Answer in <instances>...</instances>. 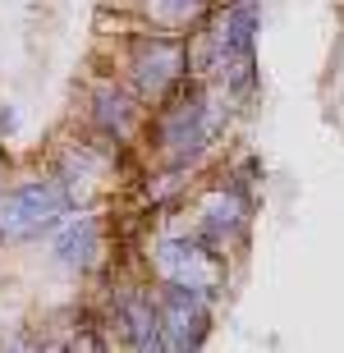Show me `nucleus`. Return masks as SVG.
Wrapping results in <instances>:
<instances>
[{
    "label": "nucleus",
    "instance_id": "obj_2",
    "mask_svg": "<svg viewBox=\"0 0 344 353\" xmlns=\"http://www.w3.org/2000/svg\"><path fill=\"white\" fill-rule=\"evenodd\" d=\"M212 138V105L202 92H193L188 101H174L165 115H161V152L174 161V165H188Z\"/></svg>",
    "mask_w": 344,
    "mask_h": 353
},
{
    "label": "nucleus",
    "instance_id": "obj_5",
    "mask_svg": "<svg viewBox=\"0 0 344 353\" xmlns=\"http://www.w3.org/2000/svg\"><path fill=\"white\" fill-rule=\"evenodd\" d=\"M156 307H161V321H165V340L170 349H188V344H202V330H207V294L188 285H174L165 280L156 294Z\"/></svg>",
    "mask_w": 344,
    "mask_h": 353
},
{
    "label": "nucleus",
    "instance_id": "obj_4",
    "mask_svg": "<svg viewBox=\"0 0 344 353\" xmlns=\"http://www.w3.org/2000/svg\"><path fill=\"white\" fill-rule=\"evenodd\" d=\"M252 37H257V10H252V0H239L225 14L221 32H216V41H221L216 65H221L225 83H234V88L252 83Z\"/></svg>",
    "mask_w": 344,
    "mask_h": 353
},
{
    "label": "nucleus",
    "instance_id": "obj_10",
    "mask_svg": "<svg viewBox=\"0 0 344 353\" xmlns=\"http://www.w3.org/2000/svg\"><path fill=\"white\" fill-rule=\"evenodd\" d=\"M147 14L165 28H188L202 14V0H147Z\"/></svg>",
    "mask_w": 344,
    "mask_h": 353
},
{
    "label": "nucleus",
    "instance_id": "obj_7",
    "mask_svg": "<svg viewBox=\"0 0 344 353\" xmlns=\"http://www.w3.org/2000/svg\"><path fill=\"white\" fill-rule=\"evenodd\" d=\"M115 321H119V330L129 335V344L133 349H170V340L161 335V307L152 299H119L115 303Z\"/></svg>",
    "mask_w": 344,
    "mask_h": 353
},
{
    "label": "nucleus",
    "instance_id": "obj_8",
    "mask_svg": "<svg viewBox=\"0 0 344 353\" xmlns=\"http://www.w3.org/2000/svg\"><path fill=\"white\" fill-rule=\"evenodd\" d=\"M92 115H97V129H101V133L124 138V133L133 129V119H138V105H133L129 92L101 88V92H97V101H92Z\"/></svg>",
    "mask_w": 344,
    "mask_h": 353
},
{
    "label": "nucleus",
    "instance_id": "obj_9",
    "mask_svg": "<svg viewBox=\"0 0 344 353\" xmlns=\"http://www.w3.org/2000/svg\"><path fill=\"white\" fill-rule=\"evenodd\" d=\"M97 234H101V225H97V216H83V221H74L65 230V234L55 239V257L65 266H88L97 257Z\"/></svg>",
    "mask_w": 344,
    "mask_h": 353
},
{
    "label": "nucleus",
    "instance_id": "obj_6",
    "mask_svg": "<svg viewBox=\"0 0 344 353\" xmlns=\"http://www.w3.org/2000/svg\"><path fill=\"white\" fill-rule=\"evenodd\" d=\"M156 262L165 271V280L188 285V289H198V294L212 299V248L202 239H170V243H161Z\"/></svg>",
    "mask_w": 344,
    "mask_h": 353
},
{
    "label": "nucleus",
    "instance_id": "obj_3",
    "mask_svg": "<svg viewBox=\"0 0 344 353\" xmlns=\"http://www.w3.org/2000/svg\"><path fill=\"white\" fill-rule=\"evenodd\" d=\"M188 69V46L179 37H143L133 46V83L143 97H165Z\"/></svg>",
    "mask_w": 344,
    "mask_h": 353
},
{
    "label": "nucleus",
    "instance_id": "obj_1",
    "mask_svg": "<svg viewBox=\"0 0 344 353\" xmlns=\"http://www.w3.org/2000/svg\"><path fill=\"white\" fill-rule=\"evenodd\" d=\"M69 211V193L65 183H19L5 193L0 202V239H32L41 234L46 225H55Z\"/></svg>",
    "mask_w": 344,
    "mask_h": 353
}]
</instances>
